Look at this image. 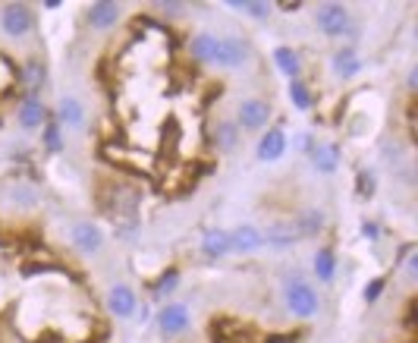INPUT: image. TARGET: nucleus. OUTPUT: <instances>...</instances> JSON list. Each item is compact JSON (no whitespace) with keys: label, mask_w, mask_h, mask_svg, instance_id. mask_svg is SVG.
Returning a JSON list of instances; mask_svg holds the SVG:
<instances>
[{"label":"nucleus","mask_w":418,"mask_h":343,"mask_svg":"<svg viewBox=\"0 0 418 343\" xmlns=\"http://www.w3.org/2000/svg\"><path fill=\"white\" fill-rule=\"evenodd\" d=\"M315 274H318V280H334L336 258L330 249H318V252H315Z\"/></svg>","instance_id":"5701e85b"},{"label":"nucleus","mask_w":418,"mask_h":343,"mask_svg":"<svg viewBox=\"0 0 418 343\" xmlns=\"http://www.w3.org/2000/svg\"><path fill=\"white\" fill-rule=\"evenodd\" d=\"M312 161L321 173H334L336 167H340V148L334 142H318L312 148Z\"/></svg>","instance_id":"2eb2a0df"},{"label":"nucleus","mask_w":418,"mask_h":343,"mask_svg":"<svg viewBox=\"0 0 418 343\" xmlns=\"http://www.w3.org/2000/svg\"><path fill=\"white\" fill-rule=\"evenodd\" d=\"M214 145H217V151H233L239 145V126L233 120H220L214 130Z\"/></svg>","instance_id":"a211bd4d"},{"label":"nucleus","mask_w":418,"mask_h":343,"mask_svg":"<svg viewBox=\"0 0 418 343\" xmlns=\"http://www.w3.org/2000/svg\"><path fill=\"white\" fill-rule=\"evenodd\" d=\"M35 25V16L25 4H6L4 13H0V29L6 32V38H23L32 32Z\"/></svg>","instance_id":"f257e3e1"},{"label":"nucleus","mask_w":418,"mask_h":343,"mask_svg":"<svg viewBox=\"0 0 418 343\" xmlns=\"http://www.w3.org/2000/svg\"><path fill=\"white\" fill-rule=\"evenodd\" d=\"M158 325H160V331H164L167 337H177V334H183L189 328V308L183 306V302H170V306L160 308Z\"/></svg>","instance_id":"39448f33"},{"label":"nucleus","mask_w":418,"mask_h":343,"mask_svg":"<svg viewBox=\"0 0 418 343\" xmlns=\"http://www.w3.org/2000/svg\"><path fill=\"white\" fill-rule=\"evenodd\" d=\"M286 151V136L283 130H267L258 142V161H280Z\"/></svg>","instance_id":"f8f14e48"},{"label":"nucleus","mask_w":418,"mask_h":343,"mask_svg":"<svg viewBox=\"0 0 418 343\" xmlns=\"http://www.w3.org/2000/svg\"><path fill=\"white\" fill-rule=\"evenodd\" d=\"M177 284H179V271H177V268H170V271L160 274V280H158V287H154V293H158V296H167V293L177 290Z\"/></svg>","instance_id":"a878e982"},{"label":"nucleus","mask_w":418,"mask_h":343,"mask_svg":"<svg viewBox=\"0 0 418 343\" xmlns=\"http://www.w3.org/2000/svg\"><path fill=\"white\" fill-rule=\"evenodd\" d=\"M23 82H25V89L32 92V98H35V92L44 85V63H38V60H25V66H23Z\"/></svg>","instance_id":"4be33fe9"},{"label":"nucleus","mask_w":418,"mask_h":343,"mask_svg":"<svg viewBox=\"0 0 418 343\" xmlns=\"http://www.w3.org/2000/svg\"><path fill=\"white\" fill-rule=\"evenodd\" d=\"M274 63H277V70L283 73V76H289V79H296L302 73V63H299V54H296L293 48H277L274 51Z\"/></svg>","instance_id":"aec40b11"},{"label":"nucleus","mask_w":418,"mask_h":343,"mask_svg":"<svg viewBox=\"0 0 418 343\" xmlns=\"http://www.w3.org/2000/svg\"><path fill=\"white\" fill-rule=\"evenodd\" d=\"M160 10H164L167 16H179V13L186 10V4H177V0H164V4H160Z\"/></svg>","instance_id":"c85d7f7f"},{"label":"nucleus","mask_w":418,"mask_h":343,"mask_svg":"<svg viewBox=\"0 0 418 343\" xmlns=\"http://www.w3.org/2000/svg\"><path fill=\"white\" fill-rule=\"evenodd\" d=\"M359 186H362V189H359L362 196H372V192H374V189H372V186H374V180L368 177V173H362V177H359Z\"/></svg>","instance_id":"c756f323"},{"label":"nucleus","mask_w":418,"mask_h":343,"mask_svg":"<svg viewBox=\"0 0 418 343\" xmlns=\"http://www.w3.org/2000/svg\"><path fill=\"white\" fill-rule=\"evenodd\" d=\"M120 4L113 0H98V4L89 6V25L91 29H110V25L120 23Z\"/></svg>","instance_id":"6e6552de"},{"label":"nucleus","mask_w":418,"mask_h":343,"mask_svg":"<svg viewBox=\"0 0 418 343\" xmlns=\"http://www.w3.org/2000/svg\"><path fill=\"white\" fill-rule=\"evenodd\" d=\"M286 306L296 318H312L318 312V293L308 284H289L286 287Z\"/></svg>","instance_id":"f03ea898"},{"label":"nucleus","mask_w":418,"mask_h":343,"mask_svg":"<svg viewBox=\"0 0 418 343\" xmlns=\"http://www.w3.org/2000/svg\"><path fill=\"white\" fill-rule=\"evenodd\" d=\"M315 19H318V29L324 32V35H330V38L343 35V32L349 29V10L343 4H324V6H318Z\"/></svg>","instance_id":"7ed1b4c3"},{"label":"nucleus","mask_w":418,"mask_h":343,"mask_svg":"<svg viewBox=\"0 0 418 343\" xmlns=\"http://www.w3.org/2000/svg\"><path fill=\"white\" fill-rule=\"evenodd\" d=\"M362 237H365V239H374V237H377V224H362Z\"/></svg>","instance_id":"7c9ffc66"},{"label":"nucleus","mask_w":418,"mask_h":343,"mask_svg":"<svg viewBox=\"0 0 418 343\" xmlns=\"http://www.w3.org/2000/svg\"><path fill=\"white\" fill-rule=\"evenodd\" d=\"M296 230H299V237H318V233L324 230V211H321V208L302 211L299 220H296Z\"/></svg>","instance_id":"f3484780"},{"label":"nucleus","mask_w":418,"mask_h":343,"mask_svg":"<svg viewBox=\"0 0 418 343\" xmlns=\"http://www.w3.org/2000/svg\"><path fill=\"white\" fill-rule=\"evenodd\" d=\"M107 306H110V312L117 315V318H129L132 312H136V293L129 290V287H113L110 290V299H107Z\"/></svg>","instance_id":"4468645a"},{"label":"nucleus","mask_w":418,"mask_h":343,"mask_svg":"<svg viewBox=\"0 0 418 343\" xmlns=\"http://www.w3.org/2000/svg\"><path fill=\"white\" fill-rule=\"evenodd\" d=\"M384 284H387V280L384 277H377V280H372V284L365 287V302H374L377 296H381V290H384Z\"/></svg>","instance_id":"cd10ccee"},{"label":"nucleus","mask_w":418,"mask_h":343,"mask_svg":"<svg viewBox=\"0 0 418 343\" xmlns=\"http://www.w3.org/2000/svg\"><path fill=\"white\" fill-rule=\"evenodd\" d=\"M201 252H205L208 258H220V255L233 252L230 233H227V230H208L205 239H201Z\"/></svg>","instance_id":"dca6fc26"},{"label":"nucleus","mask_w":418,"mask_h":343,"mask_svg":"<svg viewBox=\"0 0 418 343\" xmlns=\"http://www.w3.org/2000/svg\"><path fill=\"white\" fill-rule=\"evenodd\" d=\"M72 243H76L79 252L94 255L101 246H104V237H101V230L91 224V220H82V224L72 227Z\"/></svg>","instance_id":"0eeeda50"},{"label":"nucleus","mask_w":418,"mask_h":343,"mask_svg":"<svg viewBox=\"0 0 418 343\" xmlns=\"http://www.w3.org/2000/svg\"><path fill=\"white\" fill-rule=\"evenodd\" d=\"M248 60V44L242 38H220L217 54H214V63L220 66H242Z\"/></svg>","instance_id":"423d86ee"},{"label":"nucleus","mask_w":418,"mask_h":343,"mask_svg":"<svg viewBox=\"0 0 418 343\" xmlns=\"http://www.w3.org/2000/svg\"><path fill=\"white\" fill-rule=\"evenodd\" d=\"M230 246L236 249V252H255V249L265 246V237H261L258 227L242 224V227H236V230L230 233Z\"/></svg>","instance_id":"9b49d317"},{"label":"nucleus","mask_w":418,"mask_h":343,"mask_svg":"<svg viewBox=\"0 0 418 343\" xmlns=\"http://www.w3.org/2000/svg\"><path fill=\"white\" fill-rule=\"evenodd\" d=\"M57 123H60V126H70V130H79V126L85 123V107H82V101L72 98V95L60 98V104H57Z\"/></svg>","instance_id":"1a4fd4ad"},{"label":"nucleus","mask_w":418,"mask_h":343,"mask_svg":"<svg viewBox=\"0 0 418 343\" xmlns=\"http://www.w3.org/2000/svg\"><path fill=\"white\" fill-rule=\"evenodd\" d=\"M406 265H409V274H415V271H418V255H415V252L409 255V261H406Z\"/></svg>","instance_id":"2f4dec72"},{"label":"nucleus","mask_w":418,"mask_h":343,"mask_svg":"<svg viewBox=\"0 0 418 343\" xmlns=\"http://www.w3.org/2000/svg\"><path fill=\"white\" fill-rule=\"evenodd\" d=\"M362 70V60L353 54V48H346V51H340V54H334V73L340 79H349V76H355V73Z\"/></svg>","instance_id":"412c9836"},{"label":"nucleus","mask_w":418,"mask_h":343,"mask_svg":"<svg viewBox=\"0 0 418 343\" xmlns=\"http://www.w3.org/2000/svg\"><path fill=\"white\" fill-rule=\"evenodd\" d=\"M44 145L51 148V151H60V123H47L44 126Z\"/></svg>","instance_id":"bb28decb"},{"label":"nucleus","mask_w":418,"mask_h":343,"mask_svg":"<svg viewBox=\"0 0 418 343\" xmlns=\"http://www.w3.org/2000/svg\"><path fill=\"white\" fill-rule=\"evenodd\" d=\"M189 54L201 63H214V54H217V38L214 35H195L189 42Z\"/></svg>","instance_id":"6ab92c4d"},{"label":"nucleus","mask_w":418,"mask_h":343,"mask_svg":"<svg viewBox=\"0 0 418 343\" xmlns=\"http://www.w3.org/2000/svg\"><path fill=\"white\" fill-rule=\"evenodd\" d=\"M236 117H239L236 126H242V130H261V126L271 120V107H267V101H261V98H246V101H239Z\"/></svg>","instance_id":"20e7f679"},{"label":"nucleus","mask_w":418,"mask_h":343,"mask_svg":"<svg viewBox=\"0 0 418 343\" xmlns=\"http://www.w3.org/2000/svg\"><path fill=\"white\" fill-rule=\"evenodd\" d=\"M289 98H293V104L299 107V111H308V107H312V95H308V89L299 82V79L289 82Z\"/></svg>","instance_id":"393cba45"},{"label":"nucleus","mask_w":418,"mask_h":343,"mask_svg":"<svg viewBox=\"0 0 418 343\" xmlns=\"http://www.w3.org/2000/svg\"><path fill=\"white\" fill-rule=\"evenodd\" d=\"M44 120H47V111H44V104L38 98H25L23 101V107H19V126L23 130H38V126H44Z\"/></svg>","instance_id":"ddd939ff"},{"label":"nucleus","mask_w":418,"mask_h":343,"mask_svg":"<svg viewBox=\"0 0 418 343\" xmlns=\"http://www.w3.org/2000/svg\"><path fill=\"white\" fill-rule=\"evenodd\" d=\"M230 10L248 13L252 19H267L271 16V4H261V0H230Z\"/></svg>","instance_id":"b1692460"},{"label":"nucleus","mask_w":418,"mask_h":343,"mask_svg":"<svg viewBox=\"0 0 418 343\" xmlns=\"http://www.w3.org/2000/svg\"><path fill=\"white\" fill-rule=\"evenodd\" d=\"M261 237H265L267 246L286 249V246H293L296 239H299V230H296L293 220H277V224H271V227H267V233H261Z\"/></svg>","instance_id":"9d476101"}]
</instances>
